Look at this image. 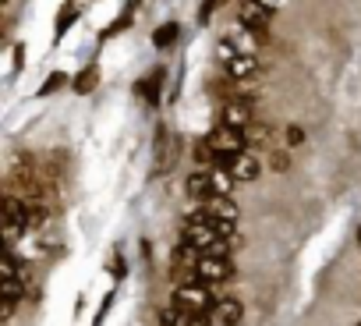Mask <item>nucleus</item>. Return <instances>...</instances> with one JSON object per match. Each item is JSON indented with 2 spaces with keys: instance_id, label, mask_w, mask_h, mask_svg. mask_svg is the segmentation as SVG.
I'll use <instances>...</instances> for the list:
<instances>
[{
  "instance_id": "obj_1",
  "label": "nucleus",
  "mask_w": 361,
  "mask_h": 326,
  "mask_svg": "<svg viewBox=\"0 0 361 326\" xmlns=\"http://www.w3.org/2000/svg\"><path fill=\"white\" fill-rule=\"evenodd\" d=\"M213 287L206 284V280H185V284H177L173 287V305H180V308H192V312H209L213 308Z\"/></svg>"
},
{
  "instance_id": "obj_2",
  "label": "nucleus",
  "mask_w": 361,
  "mask_h": 326,
  "mask_svg": "<svg viewBox=\"0 0 361 326\" xmlns=\"http://www.w3.org/2000/svg\"><path fill=\"white\" fill-rule=\"evenodd\" d=\"M206 142L213 145L216 156H238V152L248 149V135H245L241 128H231V124H220V121H216V128L206 135Z\"/></svg>"
},
{
  "instance_id": "obj_3",
  "label": "nucleus",
  "mask_w": 361,
  "mask_h": 326,
  "mask_svg": "<svg viewBox=\"0 0 361 326\" xmlns=\"http://www.w3.org/2000/svg\"><path fill=\"white\" fill-rule=\"evenodd\" d=\"M192 277L195 280H206L209 287H216V284H224V280L234 277V259L231 255H209V252H202V259L195 262Z\"/></svg>"
},
{
  "instance_id": "obj_4",
  "label": "nucleus",
  "mask_w": 361,
  "mask_h": 326,
  "mask_svg": "<svg viewBox=\"0 0 361 326\" xmlns=\"http://www.w3.org/2000/svg\"><path fill=\"white\" fill-rule=\"evenodd\" d=\"M220 167L231 171L238 185H248V181H255V178L262 174V163H259V156H255L252 149H245V152H238V156H220Z\"/></svg>"
},
{
  "instance_id": "obj_5",
  "label": "nucleus",
  "mask_w": 361,
  "mask_h": 326,
  "mask_svg": "<svg viewBox=\"0 0 361 326\" xmlns=\"http://www.w3.org/2000/svg\"><path fill=\"white\" fill-rule=\"evenodd\" d=\"M220 124H231V128H241L248 131L255 124V107L245 99V96H227L220 103Z\"/></svg>"
},
{
  "instance_id": "obj_6",
  "label": "nucleus",
  "mask_w": 361,
  "mask_h": 326,
  "mask_svg": "<svg viewBox=\"0 0 361 326\" xmlns=\"http://www.w3.org/2000/svg\"><path fill=\"white\" fill-rule=\"evenodd\" d=\"M220 61H224V68H227V75L234 78V82H241V78H248V75H255V54H241V50H234L231 43L227 47H220Z\"/></svg>"
},
{
  "instance_id": "obj_7",
  "label": "nucleus",
  "mask_w": 361,
  "mask_h": 326,
  "mask_svg": "<svg viewBox=\"0 0 361 326\" xmlns=\"http://www.w3.org/2000/svg\"><path fill=\"white\" fill-rule=\"evenodd\" d=\"M206 315H209V322H213V326H241L245 308H241V301H238V298H216V301H213V308H209Z\"/></svg>"
},
{
  "instance_id": "obj_8",
  "label": "nucleus",
  "mask_w": 361,
  "mask_h": 326,
  "mask_svg": "<svg viewBox=\"0 0 361 326\" xmlns=\"http://www.w3.org/2000/svg\"><path fill=\"white\" fill-rule=\"evenodd\" d=\"M206 217H213V220H227V224H238V203L231 199V195H213V199H206V203H195Z\"/></svg>"
},
{
  "instance_id": "obj_9",
  "label": "nucleus",
  "mask_w": 361,
  "mask_h": 326,
  "mask_svg": "<svg viewBox=\"0 0 361 326\" xmlns=\"http://www.w3.org/2000/svg\"><path fill=\"white\" fill-rule=\"evenodd\" d=\"M269 18H273V11L269 8H262V4H255V0H241L238 4V22L245 25V29H266L269 25Z\"/></svg>"
},
{
  "instance_id": "obj_10",
  "label": "nucleus",
  "mask_w": 361,
  "mask_h": 326,
  "mask_svg": "<svg viewBox=\"0 0 361 326\" xmlns=\"http://www.w3.org/2000/svg\"><path fill=\"white\" fill-rule=\"evenodd\" d=\"M185 192H188V199H195V203H206V199H213V195H216L213 171H195V174H188V181H185Z\"/></svg>"
},
{
  "instance_id": "obj_11",
  "label": "nucleus",
  "mask_w": 361,
  "mask_h": 326,
  "mask_svg": "<svg viewBox=\"0 0 361 326\" xmlns=\"http://www.w3.org/2000/svg\"><path fill=\"white\" fill-rule=\"evenodd\" d=\"M245 135H248V149H252V152H255V149H262V152H273V149H276V135H273V128L262 124V121H255Z\"/></svg>"
},
{
  "instance_id": "obj_12",
  "label": "nucleus",
  "mask_w": 361,
  "mask_h": 326,
  "mask_svg": "<svg viewBox=\"0 0 361 326\" xmlns=\"http://www.w3.org/2000/svg\"><path fill=\"white\" fill-rule=\"evenodd\" d=\"M159 82H163V68H156L149 78H142V82H138V96H145L152 107L159 103Z\"/></svg>"
},
{
  "instance_id": "obj_13",
  "label": "nucleus",
  "mask_w": 361,
  "mask_h": 326,
  "mask_svg": "<svg viewBox=\"0 0 361 326\" xmlns=\"http://www.w3.org/2000/svg\"><path fill=\"white\" fill-rule=\"evenodd\" d=\"M177 43V22H166V25H159L156 32H152V47L156 50H166V47H173Z\"/></svg>"
},
{
  "instance_id": "obj_14",
  "label": "nucleus",
  "mask_w": 361,
  "mask_h": 326,
  "mask_svg": "<svg viewBox=\"0 0 361 326\" xmlns=\"http://www.w3.org/2000/svg\"><path fill=\"white\" fill-rule=\"evenodd\" d=\"M96 78H99V68H96V64H89L85 71H78V75H75V92H82V96H85V92H92V89H96Z\"/></svg>"
},
{
  "instance_id": "obj_15",
  "label": "nucleus",
  "mask_w": 361,
  "mask_h": 326,
  "mask_svg": "<svg viewBox=\"0 0 361 326\" xmlns=\"http://www.w3.org/2000/svg\"><path fill=\"white\" fill-rule=\"evenodd\" d=\"M75 18H78V4H75V0H68V4H64V11H61V18H57V25H54V36L61 40Z\"/></svg>"
},
{
  "instance_id": "obj_16",
  "label": "nucleus",
  "mask_w": 361,
  "mask_h": 326,
  "mask_svg": "<svg viewBox=\"0 0 361 326\" xmlns=\"http://www.w3.org/2000/svg\"><path fill=\"white\" fill-rule=\"evenodd\" d=\"M213 185H216V195H231V188H234L238 181H234V174H231V171L213 167Z\"/></svg>"
},
{
  "instance_id": "obj_17",
  "label": "nucleus",
  "mask_w": 361,
  "mask_h": 326,
  "mask_svg": "<svg viewBox=\"0 0 361 326\" xmlns=\"http://www.w3.org/2000/svg\"><path fill=\"white\" fill-rule=\"evenodd\" d=\"M269 167H273L276 174H283V171H290V156H287L283 149H273V152H269Z\"/></svg>"
},
{
  "instance_id": "obj_18",
  "label": "nucleus",
  "mask_w": 361,
  "mask_h": 326,
  "mask_svg": "<svg viewBox=\"0 0 361 326\" xmlns=\"http://www.w3.org/2000/svg\"><path fill=\"white\" fill-rule=\"evenodd\" d=\"M61 85H68V75H64V71H54V75L47 78V85L39 89V96H50V92H54V89H61Z\"/></svg>"
},
{
  "instance_id": "obj_19",
  "label": "nucleus",
  "mask_w": 361,
  "mask_h": 326,
  "mask_svg": "<svg viewBox=\"0 0 361 326\" xmlns=\"http://www.w3.org/2000/svg\"><path fill=\"white\" fill-rule=\"evenodd\" d=\"M301 142H305V131H301L298 124H290V128H287V145H301Z\"/></svg>"
},
{
  "instance_id": "obj_20",
  "label": "nucleus",
  "mask_w": 361,
  "mask_h": 326,
  "mask_svg": "<svg viewBox=\"0 0 361 326\" xmlns=\"http://www.w3.org/2000/svg\"><path fill=\"white\" fill-rule=\"evenodd\" d=\"M255 4H262V8H269V11H276V8L283 4V0H255Z\"/></svg>"
},
{
  "instance_id": "obj_21",
  "label": "nucleus",
  "mask_w": 361,
  "mask_h": 326,
  "mask_svg": "<svg viewBox=\"0 0 361 326\" xmlns=\"http://www.w3.org/2000/svg\"><path fill=\"white\" fill-rule=\"evenodd\" d=\"M357 245H361V227H357Z\"/></svg>"
},
{
  "instance_id": "obj_22",
  "label": "nucleus",
  "mask_w": 361,
  "mask_h": 326,
  "mask_svg": "<svg viewBox=\"0 0 361 326\" xmlns=\"http://www.w3.org/2000/svg\"><path fill=\"white\" fill-rule=\"evenodd\" d=\"M357 326H361V319H357Z\"/></svg>"
}]
</instances>
